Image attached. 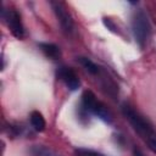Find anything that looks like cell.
Wrapping results in <instances>:
<instances>
[{"label":"cell","instance_id":"3957f363","mask_svg":"<svg viewBox=\"0 0 156 156\" xmlns=\"http://www.w3.org/2000/svg\"><path fill=\"white\" fill-rule=\"evenodd\" d=\"M51 5H52V9H54L55 15L57 17V21H58L61 28L63 29V32H66L67 34L73 33L74 22H73L72 16L69 15L67 9L65 7V5L62 2H51Z\"/></svg>","mask_w":156,"mask_h":156},{"label":"cell","instance_id":"277c9868","mask_svg":"<svg viewBox=\"0 0 156 156\" xmlns=\"http://www.w3.org/2000/svg\"><path fill=\"white\" fill-rule=\"evenodd\" d=\"M4 18H5L12 35L18 39H22L24 35V28H23L21 16L18 15V12L16 10H7L4 15Z\"/></svg>","mask_w":156,"mask_h":156},{"label":"cell","instance_id":"9c48e42d","mask_svg":"<svg viewBox=\"0 0 156 156\" xmlns=\"http://www.w3.org/2000/svg\"><path fill=\"white\" fill-rule=\"evenodd\" d=\"M77 61L89 72V73H91V74H96L98 72H99V67L91 61V60H89V58H87V57H78L77 58Z\"/></svg>","mask_w":156,"mask_h":156},{"label":"cell","instance_id":"ba28073f","mask_svg":"<svg viewBox=\"0 0 156 156\" xmlns=\"http://www.w3.org/2000/svg\"><path fill=\"white\" fill-rule=\"evenodd\" d=\"M30 124L37 132H44L46 127V122L39 111H33L30 113Z\"/></svg>","mask_w":156,"mask_h":156},{"label":"cell","instance_id":"30bf717a","mask_svg":"<svg viewBox=\"0 0 156 156\" xmlns=\"http://www.w3.org/2000/svg\"><path fill=\"white\" fill-rule=\"evenodd\" d=\"M30 154L33 156H60L51 149H48L45 146H34L30 150Z\"/></svg>","mask_w":156,"mask_h":156},{"label":"cell","instance_id":"7a4b0ae2","mask_svg":"<svg viewBox=\"0 0 156 156\" xmlns=\"http://www.w3.org/2000/svg\"><path fill=\"white\" fill-rule=\"evenodd\" d=\"M132 29H133L135 41L139 44L140 48H144L150 37L151 27L149 23V18L143 10L135 11L132 20Z\"/></svg>","mask_w":156,"mask_h":156},{"label":"cell","instance_id":"6da1fadb","mask_svg":"<svg viewBox=\"0 0 156 156\" xmlns=\"http://www.w3.org/2000/svg\"><path fill=\"white\" fill-rule=\"evenodd\" d=\"M122 113L128 119V122L132 124V127L138 132V134L140 136H143L145 140L147 138L155 135V132L151 128L150 123L139 112H136L133 107H130L129 105H123L122 106Z\"/></svg>","mask_w":156,"mask_h":156},{"label":"cell","instance_id":"8fae6325","mask_svg":"<svg viewBox=\"0 0 156 156\" xmlns=\"http://www.w3.org/2000/svg\"><path fill=\"white\" fill-rule=\"evenodd\" d=\"M74 154L76 156H104L102 154L94 150H89V149H77Z\"/></svg>","mask_w":156,"mask_h":156},{"label":"cell","instance_id":"52a82bcc","mask_svg":"<svg viewBox=\"0 0 156 156\" xmlns=\"http://www.w3.org/2000/svg\"><path fill=\"white\" fill-rule=\"evenodd\" d=\"M39 48L44 52L45 56H48V57H50L52 60L58 58L60 55H61L58 46L55 45V44H52V43H40L39 44Z\"/></svg>","mask_w":156,"mask_h":156},{"label":"cell","instance_id":"7c38bea8","mask_svg":"<svg viewBox=\"0 0 156 156\" xmlns=\"http://www.w3.org/2000/svg\"><path fill=\"white\" fill-rule=\"evenodd\" d=\"M145 141L147 143L149 149H150L152 152H155V154H156V134H155V135H152V136H150V138H147Z\"/></svg>","mask_w":156,"mask_h":156},{"label":"cell","instance_id":"8992f818","mask_svg":"<svg viewBox=\"0 0 156 156\" xmlns=\"http://www.w3.org/2000/svg\"><path fill=\"white\" fill-rule=\"evenodd\" d=\"M90 113L94 115V116H96L98 118H100L101 121H104V122H106V123H111L112 119H113V116H112L111 111L106 107V105H104V104H102L101 101H99V100L95 102V105H94V107L91 108Z\"/></svg>","mask_w":156,"mask_h":156},{"label":"cell","instance_id":"5b68a950","mask_svg":"<svg viewBox=\"0 0 156 156\" xmlns=\"http://www.w3.org/2000/svg\"><path fill=\"white\" fill-rule=\"evenodd\" d=\"M57 77L66 84V87L69 89V90H76L79 88L80 85V82H79V78L78 76L76 74V72L69 68V67H66V66H61L58 69H57Z\"/></svg>","mask_w":156,"mask_h":156},{"label":"cell","instance_id":"4fadbf2b","mask_svg":"<svg viewBox=\"0 0 156 156\" xmlns=\"http://www.w3.org/2000/svg\"><path fill=\"white\" fill-rule=\"evenodd\" d=\"M133 155H134V156H145L144 152H143L140 149H136V147L133 150Z\"/></svg>","mask_w":156,"mask_h":156}]
</instances>
